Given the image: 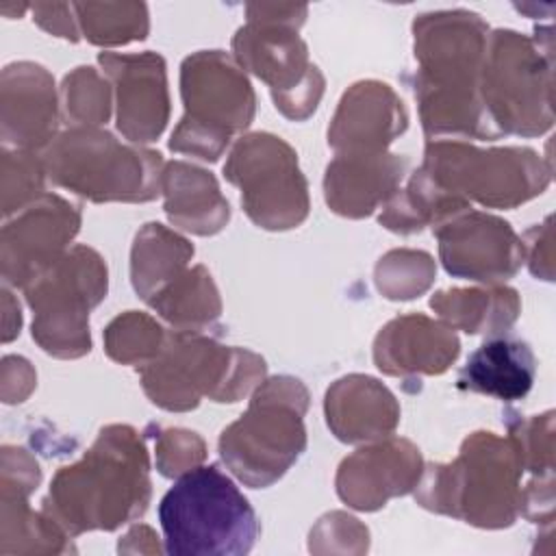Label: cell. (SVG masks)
Masks as SVG:
<instances>
[{
	"instance_id": "obj_1",
	"label": "cell",
	"mask_w": 556,
	"mask_h": 556,
	"mask_svg": "<svg viewBox=\"0 0 556 556\" xmlns=\"http://www.w3.org/2000/svg\"><path fill=\"white\" fill-rule=\"evenodd\" d=\"M165 552L176 556L248 554L258 521L235 482L215 465L182 473L159 504Z\"/></svg>"
},
{
	"instance_id": "obj_2",
	"label": "cell",
	"mask_w": 556,
	"mask_h": 556,
	"mask_svg": "<svg viewBox=\"0 0 556 556\" xmlns=\"http://www.w3.org/2000/svg\"><path fill=\"white\" fill-rule=\"evenodd\" d=\"M161 154L124 148L102 130H70L48 152L56 185L91 200H150L159 191Z\"/></svg>"
},
{
	"instance_id": "obj_3",
	"label": "cell",
	"mask_w": 556,
	"mask_h": 556,
	"mask_svg": "<svg viewBox=\"0 0 556 556\" xmlns=\"http://www.w3.org/2000/svg\"><path fill=\"white\" fill-rule=\"evenodd\" d=\"M113 428L100 434L93 450L74 467H63L56 473L50 500L61 504L87 491L89 504L85 506L76 534L89 528L111 530L146 510L150 497L148 463L146 458L128 469L117 467L119 458L113 452ZM46 502V506H52Z\"/></svg>"
},
{
	"instance_id": "obj_4",
	"label": "cell",
	"mask_w": 556,
	"mask_h": 556,
	"mask_svg": "<svg viewBox=\"0 0 556 556\" xmlns=\"http://www.w3.org/2000/svg\"><path fill=\"white\" fill-rule=\"evenodd\" d=\"M226 176L243 189L241 202L265 228H289L306 215V185L295 154L280 139L252 135L239 141Z\"/></svg>"
},
{
	"instance_id": "obj_5",
	"label": "cell",
	"mask_w": 556,
	"mask_h": 556,
	"mask_svg": "<svg viewBox=\"0 0 556 556\" xmlns=\"http://www.w3.org/2000/svg\"><path fill=\"white\" fill-rule=\"evenodd\" d=\"M304 406L269 402V395L256 397L250 413L224 430L219 450L232 471L252 486L274 482L302 452Z\"/></svg>"
},
{
	"instance_id": "obj_6",
	"label": "cell",
	"mask_w": 556,
	"mask_h": 556,
	"mask_svg": "<svg viewBox=\"0 0 556 556\" xmlns=\"http://www.w3.org/2000/svg\"><path fill=\"white\" fill-rule=\"evenodd\" d=\"M441 258L450 274L473 280H506L521 261V245L506 222L469 215L437 230Z\"/></svg>"
},
{
	"instance_id": "obj_7",
	"label": "cell",
	"mask_w": 556,
	"mask_h": 556,
	"mask_svg": "<svg viewBox=\"0 0 556 556\" xmlns=\"http://www.w3.org/2000/svg\"><path fill=\"white\" fill-rule=\"evenodd\" d=\"M534 371V354L528 343L491 339L467 358L458 374V387L510 402L521 400L530 391Z\"/></svg>"
},
{
	"instance_id": "obj_8",
	"label": "cell",
	"mask_w": 556,
	"mask_h": 556,
	"mask_svg": "<svg viewBox=\"0 0 556 556\" xmlns=\"http://www.w3.org/2000/svg\"><path fill=\"white\" fill-rule=\"evenodd\" d=\"M165 182H167V202L165 211L172 222L182 224L185 217L189 215L185 228L193 232H213L206 217L198 208V202L206 198H219L217 185L208 172L182 165V163H172L169 169L165 172Z\"/></svg>"
}]
</instances>
